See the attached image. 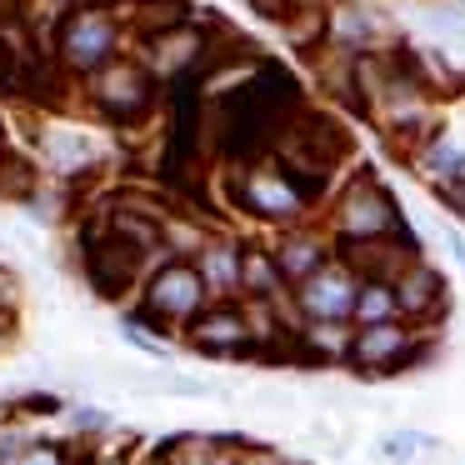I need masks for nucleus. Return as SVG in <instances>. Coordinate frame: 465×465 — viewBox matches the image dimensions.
Segmentation results:
<instances>
[{"label": "nucleus", "mask_w": 465, "mask_h": 465, "mask_svg": "<svg viewBox=\"0 0 465 465\" xmlns=\"http://www.w3.org/2000/svg\"><path fill=\"white\" fill-rule=\"evenodd\" d=\"M25 465H55V455H51V450H41V455H31Z\"/></svg>", "instance_id": "obj_14"}, {"label": "nucleus", "mask_w": 465, "mask_h": 465, "mask_svg": "<svg viewBox=\"0 0 465 465\" xmlns=\"http://www.w3.org/2000/svg\"><path fill=\"white\" fill-rule=\"evenodd\" d=\"M305 195L295 191V181H285V175H251L245 181V205L261 215H295L301 211Z\"/></svg>", "instance_id": "obj_6"}, {"label": "nucleus", "mask_w": 465, "mask_h": 465, "mask_svg": "<svg viewBox=\"0 0 465 465\" xmlns=\"http://www.w3.org/2000/svg\"><path fill=\"white\" fill-rule=\"evenodd\" d=\"M341 231L361 245L391 241V235H401V211H395V201L375 181H355L341 201Z\"/></svg>", "instance_id": "obj_1"}, {"label": "nucleus", "mask_w": 465, "mask_h": 465, "mask_svg": "<svg viewBox=\"0 0 465 465\" xmlns=\"http://www.w3.org/2000/svg\"><path fill=\"white\" fill-rule=\"evenodd\" d=\"M211 281H221V285H235V281H241V271L231 265V255H225V251L211 255Z\"/></svg>", "instance_id": "obj_13"}, {"label": "nucleus", "mask_w": 465, "mask_h": 465, "mask_svg": "<svg viewBox=\"0 0 465 465\" xmlns=\"http://www.w3.org/2000/svg\"><path fill=\"white\" fill-rule=\"evenodd\" d=\"M355 295H361V285H355L351 271L321 265L311 281H301V311L315 325H341V321H355Z\"/></svg>", "instance_id": "obj_2"}, {"label": "nucleus", "mask_w": 465, "mask_h": 465, "mask_svg": "<svg viewBox=\"0 0 465 465\" xmlns=\"http://www.w3.org/2000/svg\"><path fill=\"white\" fill-rule=\"evenodd\" d=\"M195 345H205V351H231V345H245L241 311H211V315H201V325H195Z\"/></svg>", "instance_id": "obj_8"}, {"label": "nucleus", "mask_w": 465, "mask_h": 465, "mask_svg": "<svg viewBox=\"0 0 465 465\" xmlns=\"http://www.w3.org/2000/svg\"><path fill=\"white\" fill-rule=\"evenodd\" d=\"M395 311H401V301H395L391 281H365L361 285V295H355V321L361 325H385V321H395Z\"/></svg>", "instance_id": "obj_10"}, {"label": "nucleus", "mask_w": 465, "mask_h": 465, "mask_svg": "<svg viewBox=\"0 0 465 465\" xmlns=\"http://www.w3.org/2000/svg\"><path fill=\"white\" fill-rule=\"evenodd\" d=\"M0 71H5V51H0Z\"/></svg>", "instance_id": "obj_15"}, {"label": "nucleus", "mask_w": 465, "mask_h": 465, "mask_svg": "<svg viewBox=\"0 0 465 465\" xmlns=\"http://www.w3.org/2000/svg\"><path fill=\"white\" fill-rule=\"evenodd\" d=\"M281 275L285 281H311L315 271L325 265V251H321V241H311V235H291V241L281 245Z\"/></svg>", "instance_id": "obj_9"}, {"label": "nucleus", "mask_w": 465, "mask_h": 465, "mask_svg": "<svg viewBox=\"0 0 465 465\" xmlns=\"http://www.w3.org/2000/svg\"><path fill=\"white\" fill-rule=\"evenodd\" d=\"M241 281L251 285L255 295H271L275 285H281V265H271L265 255H245V265H241Z\"/></svg>", "instance_id": "obj_11"}, {"label": "nucleus", "mask_w": 465, "mask_h": 465, "mask_svg": "<svg viewBox=\"0 0 465 465\" xmlns=\"http://www.w3.org/2000/svg\"><path fill=\"white\" fill-rule=\"evenodd\" d=\"M411 355H415V335L405 331L401 321L361 325V335H351V365H355V371H365V375L401 371Z\"/></svg>", "instance_id": "obj_3"}, {"label": "nucleus", "mask_w": 465, "mask_h": 465, "mask_svg": "<svg viewBox=\"0 0 465 465\" xmlns=\"http://www.w3.org/2000/svg\"><path fill=\"white\" fill-rule=\"evenodd\" d=\"M395 301H401V311H411V315H430V311H440L445 285H440V275H435L430 265H405L401 285H395Z\"/></svg>", "instance_id": "obj_5"}, {"label": "nucleus", "mask_w": 465, "mask_h": 465, "mask_svg": "<svg viewBox=\"0 0 465 465\" xmlns=\"http://www.w3.org/2000/svg\"><path fill=\"white\" fill-rule=\"evenodd\" d=\"M105 51H111V25H105L101 15L71 21V31H65V55H71L75 65H95Z\"/></svg>", "instance_id": "obj_7"}, {"label": "nucleus", "mask_w": 465, "mask_h": 465, "mask_svg": "<svg viewBox=\"0 0 465 465\" xmlns=\"http://www.w3.org/2000/svg\"><path fill=\"white\" fill-rule=\"evenodd\" d=\"M201 291H205L201 271H191V265H165L151 285V305L165 315H191V311H201Z\"/></svg>", "instance_id": "obj_4"}, {"label": "nucleus", "mask_w": 465, "mask_h": 465, "mask_svg": "<svg viewBox=\"0 0 465 465\" xmlns=\"http://www.w3.org/2000/svg\"><path fill=\"white\" fill-rule=\"evenodd\" d=\"M420 445H425V435H415V430H391V435L381 440V455H385V460H395V465H405L415 450H420Z\"/></svg>", "instance_id": "obj_12"}]
</instances>
